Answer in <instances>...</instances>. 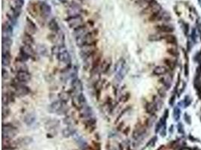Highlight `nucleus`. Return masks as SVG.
I'll use <instances>...</instances> for the list:
<instances>
[{
	"instance_id": "nucleus-3",
	"label": "nucleus",
	"mask_w": 201,
	"mask_h": 150,
	"mask_svg": "<svg viewBox=\"0 0 201 150\" xmlns=\"http://www.w3.org/2000/svg\"><path fill=\"white\" fill-rule=\"evenodd\" d=\"M12 86L14 88V95L18 97H24L30 93V89L25 84L18 82L15 78V80L12 82Z\"/></svg>"
},
{
	"instance_id": "nucleus-15",
	"label": "nucleus",
	"mask_w": 201,
	"mask_h": 150,
	"mask_svg": "<svg viewBox=\"0 0 201 150\" xmlns=\"http://www.w3.org/2000/svg\"><path fill=\"white\" fill-rule=\"evenodd\" d=\"M72 88L75 95H78L82 93L83 91V85L81 81L78 78L72 80Z\"/></svg>"
},
{
	"instance_id": "nucleus-37",
	"label": "nucleus",
	"mask_w": 201,
	"mask_h": 150,
	"mask_svg": "<svg viewBox=\"0 0 201 150\" xmlns=\"http://www.w3.org/2000/svg\"><path fill=\"white\" fill-rule=\"evenodd\" d=\"M125 61L123 59H120L118 60V62H117V63L115 64V72H118V71H119L120 69H122L125 66Z\"/></svg>"
},
{
	"instance_id": "nucleus-25",
	"label": "nucleus",
	"mask_w": 201,
	"mask_h": 150,
	"mask_svg": "<svg viewBox=\"0 0 201 150\" xmlns=\"http://www.w3.org/2000/svg\"><path fill=\"white\" fill-rule=\"evenodd\" d=\"M167 71L168 69L167 67L163 66V65H158L153 69V74L156 75V76H162V75H165L167 74Z\"/></svg>"
},
{
	"instance_id": "nucleus-16",
	"label": "nucleus",
	"mask_w": 201,
	"mask_h": 150,
	"mask_svg": "<svg viewBox=\"0 0 201 150\" xmlns=\"http://www.w3.org/2000/svg\"><path fill=\"white\" fill-rule=\"evenodd\" d=\"M38 29L34 22H32L29 17H27V23H26V32L27 33L33 35L36 33Z\"/></svg>"
},
{
	"instance_id": "nucleus-39",
	"label": "nucleus",
	"mask_w": 201,
	"mask_h": 150,
	"mask_svg": "<svg viewBox=\"0 0 201 150\" xmlns=\"http://www.w3.org/2000/svg\"><path fill=\"white\" fill-rule=\"evenodd\" d=\"M10 114V110L8 108L7 106H3L2 108V118H7Z\"/></svg>"
},
{
	"instance_id": "nucleus-24",
	"label": "nucleus",
	"mask_w": 201,
	"mask_h": 150,
	"mask_svg": "<svg viewBox=\"0 0 201 150\" xmlns=\"http://www.w3.org/2000/svg\"><path fill=\"white\" fill-rule=\"evenodd\" d=\"M22 41H23V45H29V46H32L34 45V39L33 37H32V35L27 33H23V38H22Z\"/></svg>"
},
{
	"instance_id": "nucleus-48",
	"label": "nucleus",
	"mask_w": 201,
	"mask_h": 150,
	"mask_svg": "<svg viewBox=\"0 0 201 150\" xmlns=\"http://www.w3.org/2000/svg\"><path fill=\"white\" fill-rule=\"evenodd\" d=\"M130 131V128L128 127V128H127V129H126L125 130H124V133L125 134H128V133H129Z\"/></svg>"
},
{
	"instance_id": "nucleus-18",
	"label": "nucleus",
	"mask_w": 201,
	"mask_h": 150,
	"mask_svg": "<svg viewBox=\"0 0 201 150\" xmlns=\"http://www.w3.org/2000/svg\"><path fill=\"white\" fill-rule=\"evenodd\" d=\"M156 30L160 33L170 34L174 31V28L171 25L168 24H161L156 26Z\"/></svg>"
},
{
	"instance_id": "nucleus-2",
	"label": "nucleus",
	"mask_w": 201,
	"mask_h": 150,
	"mask_svg": "<svg viewBox=\"0 0 201 150\" xmlns=\"http://www.w3.org/2000/svg\"><path fill=\"white\" fill-rule=\"evenodd\" d=\"M18 130L15 126L11 123L4 124L2 126L3 140H12L17 137Z\"/></svg>"
},
{
	"instance_id": "nucleus-28",
	"label": "nucleus",
	"mask_w": 201,
	"mask_h": 150,
	"mask_svg": "<svg viewBox=\"0 0 201 150\" xmlns=\"http://www.w3.org/2000/svg\"><path fill=\"white\" fill-rule=\"evenodd\" d=\"M48 28L51 31L55 32V33H57V32L60 31L59 25H58L57 22L56 21V20L54 19V18H53V19H51L50 21H49Z\"/></svg>"
},
{
	"instance_id": "nucleus-7",
	"label": "nucleus",
	"mask_w": 201,
	"mask_h": 150,
	"mask_svg": "<svg viewBox=\"0 0 201 150\" xmlns=\"http://www.w3.org/2000/svg\"><path fill=\"white\" fill-rule=\"evenodd\" d=\"M60 50L59 54L57 55V59L61 63H63L66 65H70L71 63V57L69 52L63 45H60Z\"/></svg>"
},
{
	"instance_id": "nucleus-30",
	"label": "nucleus",
	"mask_w": 201,
	"mask_h": 150,
	"mask_svg": "<svg viewBox=\"0 0 201 150\" xmlns=\"http://www.w3.org/2000/svg\"><path fill=\"white\" fill-rule=\"evenodd\" d=\"M127 73V67L126 65L124 66L123 68L120 69L119 71L116 72V75H115V79L118 80V81L120 82L122 80L124 79V77H125L126 74Z\"/></svg>"
},
{
	"instance_id": "nucleus-1",
	"label": "nucleus",
	"mask_w": 201,
	"mask_h": 150,
	"mask_svg": "<svg viewBox=\"0 0 201 150\" xmlns=\"http://www.w3.org/2000/svg\"><path fill=\"white\" fill-rule=\"evenodd\" d=\"M146 129L147 127L145 125H142L141 123H138L135 126L132 134V138L133 139V146L136 147L138 144H140L139 143L142 142L146 134Z\"/></svg>"
},
{
	"instance_id": "nucleus-42",
	"label": "nucleus",
	"mask_w": 201,
	"mask_h": 150,
	"mask_svg": "<svg viewBox=\"0 0 201 150\" xmlns=\"http://www.w3.org/2000/svg\"><path fill=\"white\" fill-rule=\"evenodd\" d=\"M130 95L129 92H126L125 94H124L123 96H121V101H122L125 102V101H127L128 99L130 98Z\"/></svg>"
},
{
	"instance_id": "nucleus-46",
	"label": "nucleus",
	"mask_w": 201,
	"mask_h": 150,
	"mask_svg": "<svg viewBox=\"0 0 201 150\" xmlns=\"http://www.w3.org/2000/svg\"><path fill=\"white\" fill-rule=\"evenodd\" d=\"M168 53H169L171 55H175L176 54V50H175V49H169V50H168Z\"/></svg>"
},
{
	"instance_id": "nucleus-32",
	"label": "nucleus",
	"mask_w": 201,
	"mask_h": 150,
	"mask_svg": "<svg viewBox=\"0 0 201 150\" xmlns=\"http://www.w3.org/2000/svg\"><path fill=\"white\" fill-rule=\"evenodd\" d=\"M201 76H198V75H196L195 77V79L194 80V86L195 89L197 90V92L200 94L201 93Z\"/></svg>"
},
{
	"instance_id": "nucleus-10",
	"label": "nucleus",
	"mask_w": 201,
	"mask_h": 150,
	"mask_svg": "<svg viewBox=\"0 0 201 150\" xmlns=\"http://www.w3.org/2000/svg\"><path fill=\"white\" fill-rule=\"evenodd\" d=\"M39 12L42 17L46 19L50 16L51 13V8L46 2H42L39 3Z\"/></svg>"
},
{
	"instance_id": "nucleus-33",
	"label": "nucleus",
	"mask_w": 201,
	"mask_h": 150,
	"mask_svg": "<svg viewBox=\"0 0 201 150\" xmlns=\"http://www.w3.org/2000/svg\"><path fill=\"white\" fill-rule=\"evenodd\" d=\"M36 120V117H35V115L32 114V113H28V114L26 115L23 118V122L27 124V125H31Z\"/></svg>"
},
{
	"instance_id": "nucleus-19",
	"label": "nucleus",
	"mask_w": 201,
	"mask_h": 150,
	"mask_svg": "<svg viewBox=\"0 0 201 150\" xmlns=\"http://www.w3.org/2000/svg\"><path fill=\"white\" fill-rule=\"evenodd\" d=\"M18 17H19V15H18L17 13L14 11V8L11 9L10 12H8V14H7V17H8V22L13 26L17 23V20Z\"/></svg>"
},
{
	"instance_id": "nucleus-40",
	"label": "nucleus",
	"mask_w": 201,
	"mask_h": 150,
	"mask_svg": "<svg viewBox=\"0 0 201 150\" xmlns=\"http://www.w3.org/2000/svg\"><path fill=\"white\" fill-rule=\"evenodd\" d=\"M164 63H165L166 65H167L169 68H173L175 66L174 62H173L171 59H164Z\"/></svg>"
},
{
	"instance_id": "nucleus-44",
	"label": "nucleus",
	"mask_w": 201,
	"mask_h": 150,
	"mask_svg": "<svg viewBox=\"0 0 201 150\" xmlns=\"http://www.w3.org/2000/svg\"><path fill=\"white\" fill-rule=\"evenodd\" d=\"M158 93H159V95H160V96L162 97V98H164V97L166 96V92L164 89H159Z\"/></svg>"
},
{
	"instance_id": "nucleus-35",
	"label": "nucleus",
	"mask_w": 201,
	"mask_h": 150,
	"mask_svg": "<svg viewBox=\"0 0 201 150\" xmlns=\"http://www.w3.org/2000/svg\"><path fill=\"white\" fill-rule=\"evenodd\" d=\"M58 125H59V121L56 120H49L46 123V128L47 129H49V130L55 129Z\"/></svg>"
},
{
	"instance_id": "nucleus-27",
	"label": "nucleus",
	"mask_w": 201,
	"mask_h": 150,
	"mask_svg": "<svg viewBox=\"0 0 201 150\" xmlns=\"http://www.w3.org/2000/svg\"><path fill=\"white\" fill-rule=\"evenodd\" d=\"M14 67H15V69L17 70V72H20V71H28V66L26 64V62L17 61L15 65H14Z\"/></svg>"
},
{
	"instance_id": "nucleus-13",
	"label": "nucleus",
	"mask_w": 201,
	"mask_h": 150,
	"mask_svg": "<svg viewBox=\"0 0 201 150\" xmlns=\"http://www.w3.org/2000/svg\"><path fill=\"white\" fill-rule=\"evenodd\" d=\"M13 26L9 22H5L2 24V38H11L13 34Z\"/></svg>"
},
{
	"instance_id": "nucleus-34",
	"label": "nucleus",
	"mask_w": 201,
	"mask_h": 150,
	"mask_svg": "<svg viewBox=\"0 0 201 150\" xmlns=\"http://www.w3.org/2000/svg\"><path fill=\"white\" fill-rule=\"evenodd\" d=\"M62 133H63V135L64 138H69V137L72 136V135H74L76 134V131H75V129H72V128L68 127L66 129H63Z\"/></svg>"
},
{
	"instance_id": "nucleus-47",
	"label": "nucleus",
	"mask_w": 201,
	"mask_h": 150,
	"mask_svg": "<svg viewBox=\"0 0 201 150\" xmlns=\"http://www.w3.org/2000/svg\"><path fill=\"white\" fill-rule=\"evenodd\" d=\"M174 101H175V96H173L170 98V100H169V104H170L171 106H173V103H174Z\"/></svg>"
},
{
	"instance_id": "nucleus-4",
	"label": "nucleus",
	"mask_w": 201,
	"mask_h": 150,
	"mask_svg": "<svg viewBox=\"0 0 201 150\" xmlns=\"http://www.w3.org/2000/svg\"><path fill=\"white\" fill-rule=\"evenodd\" d=\"M49 110H50V112L55 113L57 115H65L69 110V107L66 104L63 103L60 101H57L51 104Z\"/></svg>"
},
{
	"instance_id": "nucleus-45",
	"label": "nucleus",
	"mask_w": 201,
	"mask_h": 150,
	"mask_svg": "<svg viewBox=\"0 0 201 150\" xmlns=\"http://www.w3.org/2000/svg\"><path fill=\"white\" fill-rule=\"evenodd\" d=\"M106 150H117L115 147L111 146L110 143H108L106 145Z\"/></svg>"
},
{
	"instance_id": "nucleus-29",
	"label": "nucleus",
	"mask_w": 201,
	"mask_h": 150,
	"mask_svg": "<svg viewBox=\"0 0 201 150\" xmlns=\"http://www.w3.org/2000/svg\"><path fill=\"white\" fill-rule=\"evenodd\" d=\"M111 62L109 61V60H103L102 62L101 65H100V71L102 73H106L109 70L111 66Z\"/></svg>"
},
{
	"instance_id": "nucleus-41",
	"label": "nucleus",
	"mask_w": 201,
	"mask_h": 150,
	"mask_svg": "<svg viewBox=\"0 0 201 150\" xmlns=\"http://www.w3.org/2000/svg\"><path fill=\"white\" fill-rule=\"evenodd\" d=\"M173 116L175 120H178L180 117V110L178 107H175L173 111Z\"/></svg>"
},
{
	"instance_id": "nucleus-5",
	"label": "nucleus",
	"mask_w": 201,
	"mask_h": 150,
	"mask_svg": "<svg viewBox=\"0 0 201 150\" xmlns=\"http://www.w3.org/2000/svg\"><path fill=\"white\" fill-rule=\"evenodd\" d=\"M80 48H81L80 55L84 60L92 57L93 56L96 54V50H97L96 45H85V46L80 47Z\"/></svg>"
},
{
	"instance_id": "nucleus-38",
	"label": "nucleus",
	"mask_w": 201,
	"mask_h": 150,
	"mask_svg": "<svg viewBox=\"0 0 201 150\" xmlns=\"http://www.w3.org/2000/svg\"><path fill=\"white\" fill-rule=\"evenodd\" d=\"M149 41H160V40L164 39V36H161L160 35H159V34L151 35L149 36Z\"/></svg>"
},
{
	"instance_id": "nucleus-23",
	"label": "nucleus",
	"mask_w": 201,
	"mask_h": 150,
	"mask_svg": "<svg viewBox=\"0 0 201 150\" xmlns=\"http://www.w3.org/2000/svg\"><path fill=\"white\" fill-rule=\"evenodd\" d=\"M12 56H11L10 51H5L2 52V65L4 67H8L11 65V60H12Z\"/></svg>"
},
{
	"instance_id": "nucleus-20",
	"label": "nucleus",
	"mask_w": 201,
	"mask_h": 150,
	"mask_svg": "<svg viewBox=\"0 0 201 150\" xmlns=\"http://www.w3.org/2000/svg\"><path fill=\"white\" fill-rule=\"evenodd\" d=\"M14 93L13 92H5L2 95V104L3 106H7L11 102H13L14 101Z\"/></svg>"
},
{
	"instance_id": "nucleus-22",
	"label": "nucleus",
	"mask_w": 201,
	"mask_h": 150,
	"mask_svg": "<svg viewBox=\"0 0 201 150\" xmlns=\"http://www.w3.org/2000/svg\"><path fill=\"white\" fill-rule=\"evenodd\" d=\"M21 53H23V54H25L27 57H32V56L35 55V51L32 48V46H29V45H23V46L21 47V50H20Z\"/></svg>"
},
{
	"instance_id": "nucleus-36",
	"label": "nucleus",
	"mask_w": 201,
	"mask_h": 150,
	"mask_svg": "<svg viewBox=\"0 0 201 150\" xmlns=\"http://www.w3.org/2000/svg\"><path fill=\"white\" fill-rule=\"evenodd\" d=\"M164 39L166 40V41H167L168 44H171V45L176 43V38L171 34H168L167 35H164Z\"/></svg>"
},
{
	"instance_id": "nucleus-31",
	"label": "nucleus",
	"mask_w": 201,
	"mask_h": 150,
	"mask_svg": "<svg viewBox=\"0 0 201 150\" xmlns=\"http://www.w3.org/2000/svg\"><path fill=\"white\" fill-rule=\"evenodd\" d=\"M58 97H59V99H60V101H62V102H63V103L66 104L67 102L69 101V100L70 99L71 96H70V94H69V92H62L60 93Z\"/></svg>"
},
{
	"instance_id": "nucleus-9",
	"label": "nucleus",
	"mask_w": 201,
	"mask_h": 150,
	"mask_svg": "<svg viewBox=\"0 0 201 150\" xmlns=\"http://www.w3.org/2000/svg\"><path fill=\"white\" fill-rule=\"evenodd\" d=\"M82 12V8L76 2H72V5L69 6L67 11L69 17H76V16H81Z\"/></svg>"
},
{
	"instance_id": "nucleus-49",
	"label": "nucleus",
	"mask_w": 201,
	"mask_h": 150,
	"mask_svg": "<svg viewBox=\"0 0 201 150\" xmlns=\"http://www.w3.org/2000/svg\"><path fill=\"white\" fill-rule=\"evenodd\" d=\"M59 1L61 2L62 3H66L67 1H68V0H59Z\"/></svg>"
},
{
	"instance_id": "nucleus-50",
	"label": "nucleus",
	"mask_w": 201,
	"mask_h": 150,
	"mask_svg": "<svg viewBox=\"0 0 201 150\" xmlns=\"http://www.w3.org/2000/svg\"><path fill=\"white\" fill-rule=\"evenodd\" d=\"M199 1V4H200V5L201 6V0H198Z\"/></svg>"
},
{
	"instance_id": "nucleus-43",
	"label": "nucleus",
	"mask_w": 201,
	"mask_h": 150,
	"mask_svg": "<svg viewBox=\"0 0 201 150\" xmlns=\"http://www.w3.org/2000/svg\"><path fill=\"white\" fill-rule=\"evenodd\" d=\"M2 78L4 80H7L8 78V77H9V74H8V71H7L6 70H5L4 68L2 69Z\"/></svg>"
},
{
	"instance_id": "nucleus-14",
	"label": "nucleus",
	"mask_w": 201,
	"mask_h": 150,
	"mask_svg": "<svg viewBox=\"0 0 201 150\" xmlns=\"http://www.w3.org/2000/svg\"><path fill=\"white\" fill-rule=\"evenodd\" d=\"M27 12L32 17L36 18L40 14L39 4H36L35 2H30L27 6Z\"/></svg>"
},
{
	"instance_id": "nucleus-12",
	"label": "nucleus",
	"mask_w": 201,
	"mask_h": 150,
	"mask_svg": "<svg viewBox=\"0 0 201 150\" xmlns=\"http://www.w3.org/2000/svg\"><path fill=\"white\" fill-rule=\"evenodd\" d=\"M16 79L21 83H27L30 81L31 74L28 71H20L16 74Z\"/></svg>"
},
{
	"instance_id": "nucleus-8",
	"label": "nucleus",
	"mask_w": 201,
	"mask_h": 150,
	"mask_svg": "<svg viewBox=\"0 0 201 150\" xmlns=\"http://www.w3.org/2000/svg\"><path fill=\"white\" fill-rule=\"evenodd\" d=\"M69 28L76 29L78 27L84 26V20L81 16H76V17H69L66 20Z\"/></svg>"
},
{
	"instance_id": "nucleus-26",
	"label": "nucleus",
	"mask_w": 201,
	"mask_h": 150,
	"mask_svg": "<svg viewBox=\"0 0 201 150\" xmlns=\"http://www.w3.org/2000/svg\"><path fill=\"white\" fill-rule=\"evenodd\" d=\"M12 43H13V41L11 39V38H2V52L10 51Z\"/></svg>"
},
{
	"instance_id": "nucleus-11",
	"label": "nucleus",
	"mask_w": 201,
	"mask_h": 150,
	"mask_svg": "<svg viewBox=\"0 0 201 150\" xmlns=\"http://www.w3.org/2000/svg\"><path fill=\"white\" fill-rule=\"evenodd\" d=\"M79 111H80V116H81V118H83L85 120L94 117V112H93V110L90 106L88 105V104H87V105L84 106L83 107H81Z\"/></svg>"
},
{
	"instance_id": "nucleus-6",
	"label": "nucleus",
	"mask_w": 201,
	"mask_h": 150,
	"mask_svg": "<svg viewBox=\"0 0 201 150\" xmlns=\"http://www.w3.org/2000/svg\"><path fill=\"white\" fill-rule=\"evenodd\" d=\"M162 11V7L160 6V5L158 3V2H156L154 0L153 2H151V4H149L148 6H146L145 8L143 9L142 12L144 14H149L150 16L153 15V14H157Z\"/></svg>"
},
{
	"instance_id": "nucleus-21",
	"label": "nucleus",
	"mask_w": 201,
	"mask_h": 150,
	"mask_svg": "<svg viewBox=\"0 0 201 150\" xmlns=\"http://www.w3.org/2000/svg\"><path fill=\"white\" fill-rule=\"evenodd\" d=\"M145 109L147 113H149L150 115H154V113L158 110V107L154 101L147 102L145 105Z\"/></svg>"
},
{
	"instance_id": "nucleus-17",
	"label": "nucleus",
	"mask_w": 201,
	"mask_h": 150,
	"mask_svg": "<svg viewBox=\"0 0 201 150\" xmlns=\"http://www.w3.org/2000/svg\"><path fill=\"white\" fill-rule=\"evenodd\" d=\"M87 32H88L87 27L85 25H84L82 26H80L77 29H74V31H73V36H74L76 39H78V38L84 37V36L87 35Z\"/></svg>"
}]
</instances>
